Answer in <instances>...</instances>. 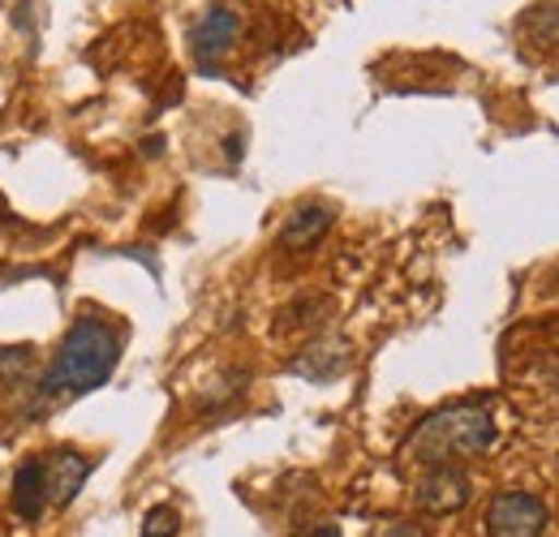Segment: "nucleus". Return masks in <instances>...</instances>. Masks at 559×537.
I'll use <instances>...</instances> for the list:
<instances>
[{"label": "nucleus", "mask_w": 559, "mask_h": 537, "mask_svg": "<svg viewBox=\"0 0 559 537\" xmlns=\"http://www.w3.org/2000/svg\"><path fill=\"white\" fill-rule=\"evenodd\" d=\"M495 443V421L487 408L478 404H448L439 413H430L418 421V430L409 434V456L418 465H461L490 452Z\"/></svg>", "instance_id": "nucleus-2"}, {"label": "nucleus", "mask_w": 559, "mask_h": 537, "mask_svg": "<svg viewBox=\"0 0 559 537\" xmlns=\"http://www.w3.org/2000/svg\"><path fill=\"white\" fill-rule=\"evenodd\" d=\"M521 35H525L534 48H551V44L559 39V4L556 0L530 9V13L521 17Z\"/></svg>", "instance_id": "nucleus-9"}, {"label": "nucleus", "mask_w": 559, "mask_h": 537, "mask_svg": "<svg viewBox=\"0 0 559 537\" xmlns=\"http://www.w3.org/2000/svg\"><path fill=\"white\" fill-rule=\"evenodd\" d=\"M547 529V503L525 490H503L487 508L490 537H543Z\"/></svg>", "instance_id": "nucleus-3"}, {"label": "nucleus", "mask_w": 559, "mask_h": 537, "mask_svg": "<svg viewBox=\"0 0 559 537\" xmlns=\"http://www.w3.org/2000/svg\"><path fill=\"white\" fill-rule=\"evenodd\" d=\"M117 361H121V332L95 314H82L61 339L52 370L44 374V401L95 392L99 383H108Z\"/></svg>", "instance_id": "nucleus-1"}, {"label": "nucleus", "mask_w": 559, "mask_h": 537, "mask_svg": "<svg viewBox=\"0 0 559 537\" xmlns=\"http://www.w3.org/2000/svg\"><path fill=\"white\" fill-rule=\"evenodd\" d=\"M48 508V486H44V461H26L13 473V512L22 521H39Z\"/></svg>", "instance_id": "nucleus-8"}, {"label": "nucleus", "mask_w": 559, "mask_h": 537, "mask_svg": "<svg viewBox=\"0 0 559 537\" xmlns=\"http://www.w3.org/2000/svg\"><path fill=\"white\" fill-rule=\"evenodd\" d=\"M414 503L430 516H452V512H461L469 503V477L456 465H430V473L414 490Z\"/></svg>", "instance_id": "nucleus-5"}, {"label": "nucleus", "mask_w": 559, "mask_h": 537, "mask_svg": "<svg viewBox=\"0 0 559 537\" xmlns=\"http://www.w3.org/2000/svg\"><path fill=\"white\" fill-rule=\"evenodd\" d=\"M91 473V461L73 448H57L48 461H44V486H48V508H66L73 494L82 490Z\"/></svg>", "instance_id": "nucleus-6"}, {"label": "nucleus", "mask_w": 559, "mask_h": 537, "mask_svg": "<svg viewBox=\"0 0 559 537\" xmlns=\"http://www.w3.org/2000/svg\"><path fill=\"white\" fill-rule=\"evenodd\" d=\"M374 537H426V525H414V521H388Z\"/></svg>", "instance_id": "nucleus-12"}, {"label": "nucleus", "mask_w": 559, "mask_h": 537, "mask_svg": "<svg viewBox=\"0 0 559 537\" xmlns=\"http://www.w3.org/2000/svg\"><path fill=\"white\" fill-rule=\"evenodd\" d=\"M237 35H241V17L233 9H207L194 31H190V48H194V61L203 69H215L233 48H237Z\"/></svg>", "instance_id": "nucleus-4"}, {"label": "nucleus", "mask_w": 559, "mask_h": 537, "mask_svg": "<svg viewBox=\"0 0 559 537\" xmlns=\"http://www.w3.org/2000/svg\"><path fill=\"white\" fill-rule=\"evenodd\" d=\"M301 537H341V529H332V525H319V529H306Z\"/></svg>", "instance_id": "nucleus-13"}, {"label": "nucleus", "mask_w": 559, "mask_h": 537, "mask_svg": "<svg viewBox=\"0 0 559 537\" xmlns=\"http://www.w3.org/2000/svg\"><path fill=\"white\" fill-rule=\"evenodd\" d=\"M332 224H336V211H332V206H323V202H306V206H297V211L288 215V224L280 228V246L293 250V254L314 250V246L328 237Z\"/></svg>", "instance_id": "nucleus-7"}, {"label": "nucleus", "mask_w": 559, "mask_h": 537, "mask_svg": "<svg viewBox=\"0 0 559 537\" xmlns=\"http://www.w3.org/2000/svg\"><path fill=\"white\" fill-rule=\"evenodd\" d=\"M31 374H35V348H31V344H9V348H0V379H4V383L31 379Z\"/></svg>", "instance_id": "nucleus-10"}, {"label": "nucleus", "mask_w": 559, "mask_h": 537, "mask_svg": "<svg viewBox=\"0 0 559 537\" xmlns=\"http://www.w3.org/2000/svg\"><path fill=\"white\" fill-rule=\"evenodd\" d=\"M142 534L146 537H173L177 534V512H173V508H155V512H146Z\"/></svg>", "instance_id": "nucleus-11"}]
</instances>
